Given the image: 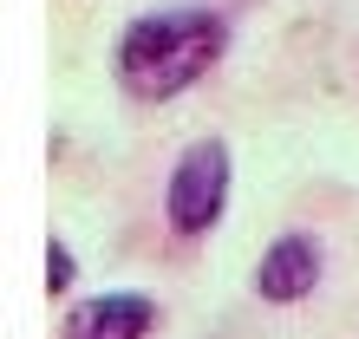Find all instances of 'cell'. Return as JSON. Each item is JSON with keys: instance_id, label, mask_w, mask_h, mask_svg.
Masks as SVG:
<instances>
[{"instance_id": "cell-5", "label": "cell", "mask_w": 359, "mask_h": 339, "mask_svg": "<svg viewBox=\"0 0 359 339\" xmlns=\"http://www.w3.org/2000/svg\"><path fill=\"white\" fill-rule=\"evenodd\" d=\"M66 281H72V254L53 242V248H46V287H53V293H66Z\"/></svg>"}, {"instance_id": "cell-1", "label": "cell", "mask_w": 359, "mask_h": 339, "mask_svg": "<svg viewBox=\"0 0 359 339\" xmlns=\"http://www.w3.org/2000/svg\"><path fill=\"white\" fill-rule=\"evenodd\" d=\"M222 20L216 13H144L118 39V78L131 98H177L183 85H196L222 53Z\"/></svg>"}, {"instance_id": "cell-4", "label": "cell", "mask_w": 359, "mask_h": 339, "mask_svg": "<svg viewBox=\"0 0 359 339\" xmlns=\"http://www.w3.org/2000/svg\"><path fill=\"white\" fill-rule=\"evenodd\" d=\"M151 300L144 293H104V300H86L72 307L66 320V339H144L151 333Z\"/></svg>"}, {"instance_id": "cell-2", "label": "cell", "mask_w": 359, "mask_h": 339, "mask_svg": "<svg viewBox=\"0 0 359 339\" xmlns=\"http://www.w3.org/2000/svg\"><path fill=\"white\" fill-rule=\"evenodd\" d=\"M222 202H229V151L209 137V144H196V151L177 163V177H170V222L183 228V235H203V228L222 216Z\"/></svg>"}, {"instance_id": "cell-3", "label": "cell", "mask_w": 359, "mask_h": 339, "mask_svg": "<svg viewBox=\"0 0 359 339\" xmlns=\"http://www.w3.org/2000/svg\"><path fill=\"white\" fill-rule=\"evenodd\" d=\"M313 281H320V242L313 235H281L268 254H262V300H307Z\"/></svg>"}]
</instances>
